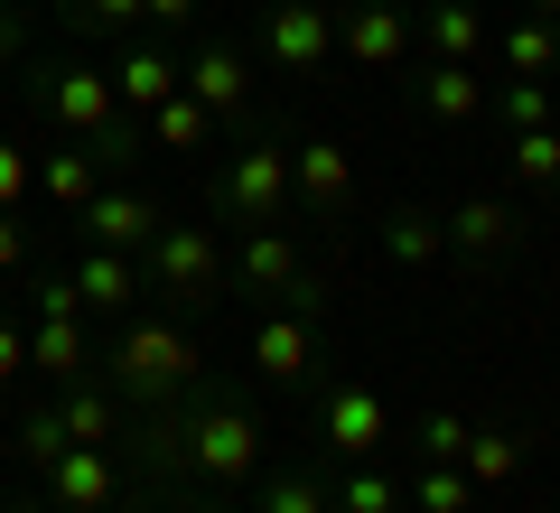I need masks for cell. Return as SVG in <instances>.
<instances>
[{"label": "cell", "mask_w": 560, "mask_h": 513, "mask_svg": "<svg viewBox=\"0 0 560 513\" xmlns=\"http://www.w3.org/2000/svg\"><path fill=\"white\" fill-rule=\"evenodd\" d=\"M140 131H150V150H168V159H197V150H206V140H215V131H224V121H215V113H206V103H197V94H168V103H160V113L140 121Z\"/></svg>", "instance_id": "cell-24"}, {"label": "cell", "mask_w": 560, "mask_h": 513, "mask_svg": "<svg viewBox=\"0 0 560 513\" xmlns=\"http://www.w3.org/2000/svg\"><path fill=\"white\" fill-rule=\"evenodd\" d=\"M0 57H10V75H20V57H28V0H20V10H0Z\"/></svg>", "instance_id": "cell-39"}, {"label": "cell", "mask_w": 560, "mask_h": 513, "mask_svg": "<svg viewBox=\"0 0 560 513\" xmlns=\"http://www.w3.org/2000/svg\"><path fill=\"white\" fill-rule=\"evenodd\" d=\"M178 94H197L215 121H253V57H243L234 38H206L197 57H187Z\"/></svg>", "instance_id": "cell-12"}, {"label": "cell", "mask_w": 560, "mask_h": 513, "mask_svg": "<svg viewBox=\"0 0 560 513\" xmlns=\"http://www.w3.org/2000/svg\"><path fill=\"white\" fill-rule=\"evenodd\" d=\"M224 290H243V299H290V308H318V280H308V253H300V234L290 224H253L243 243H224Z\"/></svg>", "instance_id": "cell-6"}, {"label": "cell", "mask_w": 560, "mask_h": 513, "mask_svg": "<svg viewBox=\"0 0 560 513\" xmlns=\"http://www.w3.org/2000/svg\"><path fill=\"white\" fill-rule=\"evenodd\" d=\"M523 448H533L523 430H467L458 476H467V486H514V476H523Z\"/></svg>", "instance_id": "cell-26"}, {"label": "cell", "mask_w": 560, "mask_h": 513, "mask_svg": "<svg viewBox=\"0 0 560 513\" xmlns=\"http://www.w3.org/2000/svg\"><path fill=\"white\" fill-rule=\"evenodd\" d=\"M440 234H448V253H458V261H477V271H486V261H514L533 224H523L504 197H458V206L440 215Z\"/></svg>", "instance_id": "cell-11"}, {"label": "cell", "mask_w": 560, "mask_h": 513, "mask_svg": "<svg viewBox=\"0 0 560 513\" xmlns=\"http://www.w3.org/2000/svg\"><path fill=\"white\" fill-rule=\"evenodd\" d=\"M495 47H504V75H551L560 66V20H533V10H523Z\"/></svg>", "instance_id": "cell-28"}, {"label": "cell", "mask_w": 560, "mask_h": 513, "mask_svg": "<svg viewBox=\"0 0 560 513\" xmlns=\"http://www.w3.org/2000/svg\"><path fill=\"white\" fill-rule=\"evenodd\" d=\"M28 187H38V150L20 131H0V206H28Z\"/></svg>", "instance_id": "cell-34"}, {"label": "cell", "mask_w": 560, "mask_h": 513, "mask_svg": "<svg viewBox=\"0 0 560 513\" xmlns=\"http://www.w3.org/2000/svg\"><path fill=\"white\" fill-rule=\"evenodd\" d=\"M206 513H215V504H206Z\"/></svg>", "instance_id": "cell-47"}, {"label": "cell", "mask_w": 560, "mask_h": 513, "mask_svg": "<svg viewBox=\"0 0 560 513\" xmlns=\"http://www.w3.org/2000/svg\"><path fill=\"white\" fill-rule=\"evenodd\" d=\"M495 121H504V131H541V121H551V75H504Z\"/></svg>", "instance_id": "cell-31"}, {"label": "cell", "mask_w": 560, "mask_h": 513, "mask_svg": "<svg viewBox=\"0 0 560 513\" xmlns=\"http://www.w3.org/2000/svg\"><path fill=\"white\" fill-rule=\"evenodd\" d=\"M197 10H206V0H140V20H160V28H187Z\"/></svg>", "instance_id": "cell-40"}, {"label": "cell", "mask_w": 560, "mask_h": 513, "mask_svg": "<svg viewBox=\"0 0 560 513\" xmlns=\"http://www.w3.org/2000/svg\"><path fill=\"white\" fill-rule=\"evenodd\" d=\"M75 290H84V308L94 317H121V308H140V253H113V243H84L75 253Z\"/></svg>", "instance_id": "cell-18"}, {"label": "cell", "mask_w": 560, "mask_h": 513, "mask_svg": "<svg viewBox=\"0 0 560 513\" xmlns=\"http://www.w3.org/2000/svg\"><path fill=\"white\" fill-rule=\"evenodd\" d=\"M178 75H187V57H178V47H160V38H131L113 57V94H121V113H140V121L178 94Z\"/></svg>", "instance_id": "cell-15"}, {"label": "cell", "mask_w": 560, "mask_h": 513, "mask_svg": "<svg viewBox=\"0 0 560 513\" xmlns=\"http://www.w3.org/2000/svg\"><path fill=\"white\" fill-rule=\"evenodd\" d=\"M327 10H346V0H327Z\"/></svg>", "instance_id": "cell-46"}, {"label": "cell", "mask_w": 560, "mask_h": 513, "mask_svg": "<svg viewBox=\"0 0 560 513\" xmlns=\"http://www.w3.org/2000/svg\"><path fill=\"white\" fill-rule=\"evenodd\" d=\"M290 140L271 131H243V150L215 168V215H243V234L253 224H290Z\"/></svg>", "instance_id": "cell-5"}, {"label": "cell", "mask_w": 560, "mask_h": 513, "mask_svg": "<svg viewBox=\"0 0 560 513\" xmlns=\"http://www.w3.org/2000/svg\"><path fill=\"white\" fill-rule=\"evenodd\" d=\"M243 364H253L261 383H280V393L318 383V374H327V336H318V308H290V299H271V308L253 317V346H243Z\"/></svg>", "instance_id": "cell-8"}, {"label": "cell", "mask_w": 560, "mask_h": 513, "mask_svg": "<svg viewBox=\"0 0 560 513\" xmlns=\"http://www.w3.org/2000/svg\"><path fill=\"white\" fill-rule=\"evenodd\" d=\"M467 504H477V486L458 467H420L411 476V513H467Z\"/></svg>", "instance_id": "cell-33"}, {"label": "cell", "mask_w": 560, "mask_h": 513, "mask_svg": "<svg viewBox=\"0 0 560 513\" xmlns=\"http://www.w3.org/2000/svg\"><path fill=\"white\" fill-rule=\"evenodd\" d=\"M253 513H337V486L318 467H271L253 486Z\"/></svg>", "instance_id": "cell-27"}, {"label": "cell", "mask_w": 560, "mask_h": 513, "mask_svg": "<svg viewBox=\"0 0 560 513\" xmlns=\"http://www.w3.org/2000/svg\"><path fill=\"white\" fill-rule=\"evenodd\" d=\"M374 243H383V261H393V271H430V261H448V234H440V215H430V206H383Z\"/></svg>", "instance_id": "cell-20"}, {"label": "cell", "mask_w": 560, "mask_h": 513, "mask_svg": "<svg viewBox=\"0 0 560 513\" xmlns=\"http://www.w3.org/2000/svg\"><path fill=\"white\" fill-rule=\"evenodd\" d=\"M66 448H75V439H66L57 401H47V411H28V420H20V467H38V476H47V467H57V457H66Z\"/></svg>", "instance_id": "cell-32"}, {"label": "cell", "mask_w": 560, "mask_h": 513, "mask_svg": "<svg viewBox=\"0 0 560 513\" xmlns=\"http://www.w3.org/2000/svg\"><path fill=\"white\" fill-rule=\"evenodd\" d=\"M0 84H10V57H0Z\"/></svg>", "instance_id": "cell-43"}, {"label": "cell", "mask_w": 560, "mask_h": 513, "mask_svg": "<svg viewBox=\"0 0 560 513\" xmlns=\"http://www.w3.org/2000/svg\"><path fill=\"white\" fill-rule=\"evenodd\" d=\"M140 280H150L168 308H215V299H224V234H215V224L168 215L160 234L140 243Z\"/></svg>", "instance_id": "cell-3"}, {"label": "cell", "mask_w": 560, "mask_h": 513, "mask_svg": "<svg viewBox=\"0 0 560 513\" xmlns=\"http://www.w3.org/2000/svg\"><path fill=\"white\" fill-rule=\"evenodd\" d=\"M28 374L57 383V393L94 374V336H84V317H28Z\"/></svg>", "instance_id": "cell-19"}, {"label": "cell", "mask_w": 560, "mask_h": 513, "mask_svg": "<svg viewBox=\"0 0 560 513\" xmlns=\"http://www.w3.org/2000/svg\"><path fill=\"white\" fill-rule=\"evenodd\" d=\"M318 448H327V467H364V457H383V448H393V401H383L364 374H327L318 383Z\"/></svg>", "instance_id": "cell-7"}, {"label": "cell", "mask_w": 560, "mask_h": 513, "mask_svg": "<svg viewBox=\"0 0 560 513\" xmlns=\"http://www.w3.org/2000/svg\"><path fill=\"white\" fill-rule=\"evenodd\" d=\"M38 187H47V206L84 215V206H94V187H103V168H94V150H84V140H57V150H38Z\"/></svg>", "instance_id": "cell-22"}, {"label": "cell", "mask_w": 560, "mask_h": 513, "mask_svg": "<svg viewBox=\"0 0 560 513\" xmlns=\"http://www.w3.org/2000/svg\"><path fill=\"white\" fill-rule=\"evenodd\" d=\"M337 513H411V494H401L393 476L364 457V467H346V476H337Z\"/></svg>", "instance_id": "cell-29"}, {"label": "cell", "mask_w": 560, "mask_h": 513, "mask_svg": "<svg viewBox=\"0 0 560 513\" xmlns=\"http://www.w3.org/2000/svg\"><path fill=\"white\" fill-rule=\"evenodd\" d=\"M411 103L430 121H448V131H467V121L486 113V84H477V66H448V57H420L411 66Z\"/></svg>", "instance_id": "cell-17"}, {"label": "cell", "mask_w": 560, "mask_h": 513, "mask_svg": "<svg viewBox=\"0 0 560 513\" xmlns=\"http://www.w3.org/2000/svg\"><path fill=\"white\" fill-rule=\"evenodd\" d=\"M0 271H28V224H20V206H0Z\"/></svg>", "instance_id": "cell-38"}, {"label": "cell", "mask_w": 560, "mask_h": 513, "mask_svg": "<svg viewBox=\"0 0 560 513\" xmlns=\"http://www.w3.org/2000/svg\"><path fill=\"white\" fill-rule=\"evenodd\" d=\"M178 420H187V467H197V486H253L261 476V420L243 401L197 393V401H178Z\"/></svg>", "instance_id": "cell-4"}, {"label": "cell", "mask_w": 560, "mask_h": 513, "mask_svg": "<svg viewBox=\"0 0 560 513\" xmlns=\"http://www.w3.org/2000/svg\"><path fill=\"white\" fill-rule=\"evenodd\" d=\"M420 28L401 0H346V20H337V57L364 66V75H393V66H411Z\"/></svg>", "instance_id": "cell-10"}, {"label": "cell", "mask_w": 560, "mask_h": 513, "mask_svg": "<svg viewBox=\"0 0 560 513\" xmlns=\"http://www.w3.org/2000/svg\"><path fill=\"white\" fill-rule=\"evenodd\" d=\"M533 20H560V0H533Z\"/></svg>", "instance_id": "cell-42"}, {"label": "cell", "mask_w": 560, "mask_h": 513, "mask_svg": "<svg viewBox=\"0 0 560 513\" xmlns=\"http://www.w3.org/2000/svg\"><path fill=\"white\" fill-rule=\"evenodd\" d=\"M66 20L94 28V38H121V28L140 20V0H66Z\"/></svg>", "instance_id": "cell-36"}, {"label": "cell", "mask_w": 560, "mask_h": 513, "mask_svg": "<svg viewBox=\"0 0 560 513\" xmlns=\"http://www.w3.org/2000/svg\"><path fill=\"white\" fill-rule=\"evenodd\" d=\"M504 168H514L523 197H551V187H560V121H541V131H504Z\"/></svg>", "instance_id": "cell-25"}, {"label": "cell", "mask_w": 560, "mask_h": 513, "mask_svg": "<svg viewBox=\"0 0 560 513\" xmlns=\"http://www.w3.org/2000/svg\"><path fill=\"white\" fill-rule=\"evenodd\" d=\"M28 317H84V290H75V271H38V280H28Z\"/></svg>", "instance_id": "cell-35"}, {"label": "cell", "mask_w": 560, "mask_h": 513, "mask_svg": "<svg viewBox=\"0 0 560 513\" xmlns=\"http://www.w3.org/2000/svg\"><path fill=\"white\" fill-rule=\"evenodd\" d=\"M94 374H113V393H121V401L160 411V401L197 393L206 355H197V336H187V327H168V317H131V327H121L113 346L94 355Z\"/></svg>", "instance_id": "cell-2"}, {"label": "cell", "mask_w": 560, "mask_h": 513, "mask_svg": "<svg viewBox=\"0 0 560 513\" xmlns=\"http://www.w3.org/2000/svg\"><path fill=\"white\" fill-rule=\"evenodd\" d=\"M10 383H28V327L20 317H0V393H10Z\"/></svg>", "instance_id": "cell-37"}, {"label": "cell", "mask_w": 560, "mask_h": 513, "mask_svg": "<svg viewBox=\"0 0 560 513\" xmlns=\"http://www.w3.org/2000/svg\"><path fill=\"white\" fill-rule=\"evenodd\" d=\"M261 57L280 75H318L337 57V10L327 0H261Z\"/></svg>", "instance_id": "cell-9"}, {"label": "cell", "mask_w": 560, "mask_h": 513, "mask_svg": "<svg viewBox=\"0 0 560 513\" xmlns=\"http://www.w3.org/2000/svg\"><path fill=\"white\" fill-rule=\"evenodd\" d=\"M0 504H10V486H0Z\"/></svg>", "instance_id": "cell-45"}, {"label": "cell", "mask_w": 560, "mask_h": 513, "mask_svg": "<svg viewBox=\"0 0 560 513\" xmlns=\"http://www.w3.org/2000/svg\"><path fill=\"white\" fill-rule=\"evenodd\" d=\"M38 494L57 513H113V494H121V467H113V448H66L57 467L38 476Z\"/></svg>", "instance_id": "cell-14"}, {"label": "cell", "mask_w": 560, "mask_h": 513, "mask_svg": "<svg viewBox=\"0 0 560 513\" xmlns=\"http://www.w3.org/2000/svg\"><path fill=\"white\" fill-rule=\"evenodd\" d=\"M420 38H430V57L477 66L486 57V10L477 0H420Z\"/></svg>", "instance_id": "cell-21"}, {"label": "cell", "mask_w": 560, "mask_h": 513, "mask_svg": "<svg viewBox=\"0 0 560 513\" xmlns=\"http://www.w3.org/2000/svg\"><path fill=\"white\" fill-rule=\"evenodd\" d=\"M0 513H57V504H47V494H10Z\"/></svg>", "instance_id": "cell-41"}, {"label": "cell", "mask_w": 560, "mask_h": 513, "mask_svg": "<svg viewBox=\"0 0 560 513\" xmlns=\"http://www.w3.org/2000/svg\"><path fill=\"white\" fill-rule=\"evenodd\" d=\"M467 430H477V420H458V411H420L411 420V457H420V467H458Z\"/></svg>", "instance_id": "cell-30"}, {"label": "cell", "mask_w": 560, "mask_h": 513, "mask_svg": "<svg viewBox=\"0 0 560 513\" xmlns=\"http://www.w3.org/2000/svg\"><path fill=\"white\" fill-rule=\"evenodd\" d=\"M0 10H20V0H0Z\"/></svg>", "instance_id": "cell-44"}, {"label": "cell", "mask_w": 560, "mask_h": 513, "mask_svg": "<svg viewBox=\"0 0 560 513\" xmlns=\"http://www.w3.org/2000/svg\"><path fill=\"white\" fill-rule=\"evenodd\" d=\"M28 103H38L66 140H84L94 168H140V159H150V131H140V113H121V94H113L103 66H75V57L28 66Z\"/></svg>", "instance_id": "cell-1"}, {"label": "cell", "mask_w": 560, "mask_h": 513, "mask_svg": "<svg viewBox=\"0 0 560 513\" xmlns=\"http://www.w3.org/2000/svg\"><path fill=\"white\" fill-rule=\"evenodd\" d=\"M57 420H66V439H75V448H113V439H121V401L103 393L94 374L57 393Z\"/></svg>", "instance_id": "cell-23"}, {"label": "cell", "mask_w": 560, "mask_h": 513, "mask_svg": "<svg viewBox=\"0 0 560 513\" xmlns=\"http://www.w3.org/2000/svg\"><path fill=\"white\" fill-rule=\"evenodd\" d=\"M160 224H168V215L140 197V187H94V206L75 215V234H84V243H113V253H140Z\"/></svg>", "instance_id": "cell-16"}, {"label": "cell", "mask_w": 560, "mask_h": 513, "mask_svg": "<svg viewBox=\"0 0 560 513\" xmlns=\"http://www.w3.org/2000/svg\"><path fill=\"white\" fill-rule=\"evenodd\" d=\"M290 197L308 206V215H346L355 206V150L346 140H290Z\"/></svg>", "instance_id": "cell-13"}]
</instances>
